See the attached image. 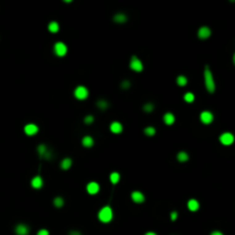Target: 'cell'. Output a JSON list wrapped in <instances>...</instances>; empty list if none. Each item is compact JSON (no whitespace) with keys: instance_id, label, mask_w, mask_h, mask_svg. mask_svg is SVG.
I'll list each match as a JSON object with an SVG mask.
<instances>
[{"instance_id":"cell-24","label":"cell","mask_w":235,"mask_h":235,"mask_svg":"<svg viewBox=\"0 0 235 235\" xmlns=\"http://www.w3.org/2000/svg\"><path fill=\"white\" fill-rule=\"evenodd\" d=\"M97 108L100 110H105L108 107H109V103H108V101L107 100H99V101L97 102Z\"/></svg>"},{"instance_id":"cell-29","label":"cell","mask_w":235,"mask_h":235,"mask_svg":"<svg viewBox=\"0 0 235 235\" xmlns=\"http://www.w3.org/2000/svg\"><path fill=\"white\" fill-rule=\"evenodd\" d=\"M154 108L155 105L153 103H146L143 105V111L145 113H151V111H154Z\"/></svg>"},{"instance_id":"cell-26","label":"cell","mask_w":235,"mask_h":235,"mask_svg":"<svg viewBox=\"0 0 235 235\" xmlns=\"http://www.w3.org/2000/svg\"><path fill=\"white\" fill-rule=\"evenodd\" d=\"M53 204H54V207H56V208H62L63 207V204H64V200L62 199L61 196H57V197L54 199Z\"/></svg>"},{"instance_id":"cell-13","label":"cell","mask_w":235,"mask_h":235,"mask_svg":"<svg viewBox=\"0 0 235 235\" xmlns=\"http://www.w3.org/2000/svg\"><path fill=\"white\" fill-rule=\"evenodd\" d=\"M187 208H188V210L192 211V212H195V211H197L200 209L199 201H197V200H195V199L189 200V201L187 202Z\"/></svg>"},{"instance_id":"cell-18","label":"cell","mask_w":235,"mask_h":235,"mask_svg":"<svg viewBox=\"0 0 235 235\" xmlns=\"http://www.w3.org/2000/svg\"><path fill=\"white\" fill-rule=\"evenodd\" d=\"M72 165V159L69 157H65L62 159L61 162V169L62 170H69L70 167Z\"/></svg>"},{"instance_id":"cell-17","label":"cell","mask_w":235,"mask_h":235,"mask_svg":"<svg viewBox=\"0 0 235 235\" xmlns=\"http://www.w3.org/2000/svg\"><path fill=\"white\" fill-rule=\"evenodd\" d=\"M81 145H83L84 147H86V148H91V147H93V145H94L93 138H92L91 135H86V137H84L83 140H81Z\"/></svg>"},{"instance_id":"cell-22","label":"cell","mask_w":235,"mask_h":235,"mask_svg":"<svg viewBox=\"0 0 235 235\" xmlns=\"http://www.w3.org/2000/svg\"><path fill=\"white\" fill-rule=\"evenodd\" d=\"M177 158H178L179 162H187L189 159V155L187 154L186 151H180L177 155Z\"/></svg>"},{"instance_id":"cell-25","label":"cell","mask_w":235,"mask_h":235,"mask_svg":"<svg viewBox=\"0 0 235 235\" xmlns=\"http://www.w3.org/2000/svg\"><path fill=\"white\" fill-rule=\"evenodd\" d=\"M187 83H188V79H187L186 76H183V75H180L177 77V84L179 86H186Z\"/></svg>"},{"instance_id":"cell-35","label":"cell","mask_w":235,"mask_h":235,"mask_svg":"<svg viewBox=\"0 0 235 235\" xmlns=\"http://www.w3.org/2000/svg\"><path fill=\"white\" fill-rule=\"evenodd\" d=\"M210 235H224V234L220 231H213Z\"/></svg>"},{"instance_id":"cell-30","label":"cell","mask_w":235,"mask_h":235,"mask_svg":"<svg viewBox=\"0 0 235 235\" xmlns=\"http://www.w3.org/2000/svg\"><path fill=\"white\" fill-rule=\"evenodd\" d=\"M85 124H92V123L94 122V117L92 116V115H89V116H86L85 117Z\"/></svg>"},{"instance_id":"cell-23","label":"cell","mask_w":235,"mask_h":235,"mask_svg":"<svg viewBox=\"0 0 235 235\" xmlns=\"http://www.w3.org/2000/svg\"><path fill=\"white\" fill-rule=\"evenodd\" d=\"M110 183H113V185H116V183H119V179H121V175L118 172H113V173L110 174Z\"/></svg>"},{"instance_id":"cell-31","label":"cell","mask_w":235,"mask_h":235,"mask_svg":"<svg viewBox=\"0 0 235 235\" xmlns=\"http://www.w3.org/2000/svg\"><path fill=\"white\" fill-rule=\"evenodd\" d=\"M170 218H171L172 221H175L177 218H178V212H177V211H172V212H171V215H170Z\"/></svg>"},{"instance_id":"cell-34","label":"cell","mask_w":235,"mask_h":235,"mask_svg":"<svg viewBox=\"0 0 235 235\" xmlns=\"http://www.w3.org/2000/svg\"><path fill=\"white\" fill-rule=\"evenodd\" d=\"M68 235H81V233L78 231H71V232H69V234Z\"/></svg>"},{"instance_id":"cell-27","label":"cell","mask_w":235,"mask_h":235,"mask_svg":"<svg viewBox=\"0 0 235 235\" xmlns=\"http://www.w3.org/2000/svg\"><path fill=\"white\" fill-rule=\"evenodd\" d=\"M183 100L186 102H188V103H192V102H194L195 100V95L192 92H187L185 95H183Z\"/></svg>"},{"instance_id":"cell-5","label":"cell","mask_w":235,"mask_h":235,"mask_svg":"<svg viewBox=\"0 0 235 235\" xmlns=\"http://www.w3.org/2000/svg\"><path fill=\"white\" fill-rule=\"evenodd\" d=\"M130 68L133 71H135V72H141L142 70H143V64H142V62L140 61V59L138 56L133 55V56L131 57Z\"/></svg>"},{"instance_id":"cell-32","label":"cell","mask_w":235,"mask_h":235,"mask_svg":"<svg viewBox=\"0 0 235 235\" xmlns=\"http://www.w3.org/2000/svg\"><path fill=\"white\" fill-rule=\"evenodd\" d=\"M37 235H49V232L47 231V229L43 228V229H39V231H38Z\"/></svg>"},{"instance_id":"cell-33","label":"cell","mask_w":235,"mask_h":235,"mask_svg":"<svg viewBox=\"0 0 235 235\" xmlns=\"http://www.w3.org/2000/svg\"><path fill=\"white\" fill-rule=\"evenodd\" d=\"M130 85H131L130 81H129V80H124L122 83V89H129V87H130Z\"/></svg>"},{"instance_id":"cell-8","label":"cell","mask_w":235,"mask_h":235,"mask_svg":"<svg viewBox=\"0 0 235 235\" xmlns=\"http://www.w3.org/2000/svg\"><path fill=\"white\" fill-rule=\"evenodd\" d=\"M86 192L89 193V195H95L100 192V185L95 181H91V183H87L86 186Z\"/></svg>"},{"instance_id":"cell-2","label":"cell","mask_w":235,"mask_h":235,"mask_svg":"<svg viewBox=\"0 0 235 235\" xmlns=\"http://www.w3.org/2000/svg\"><path fill=\"white\" fill-rule=\"evenodd\" d=\"M113 209L109 207V205H105L101 209V210L99 211V213H97V218L99 220L101 221V223H110L111 220H113Z\"/></svg>"},{"instance_id":"cell-9","label":"cell","mask_w":235,"mask_h":235,"mask_svg":"<svg viewBox=\"0 0 235 235\" xmlns=\"http://www.w3.org/2000/svg\"><path fill=\"white\" fill-rule=\"evenodd\" d=\"M131 199L134 203L137 204H141V203L145 202V195L142 194L141 192L139 191H134L131 193Z\"/></svg>"},{"instance_id":"cell-16","label":"cell","mask_w":235,"mask_h":235,"mask_svg":"<svg viewBox=\"0 0 235 235\" xmlns=\"http://www.w3.org/2000/svg\"><path fill=\"white\" fill-rule=\"evenodd\" d=\"M163 121L165 123L166 125H172L174 122H175V117L172 113H166L164 116H163Z\"/></svg>"},{"instance_id":"cell-1","label":"cell","mask_w":235,"mask_h":235,"mask_svg":"<svg viewBox=\"0 0 235 235\" xmlns=\"http://www.w3.org/2000/svg\"><path fill=\"white\" fill-rule=\"evenodd\" d=\"M204 83H205V89L208 92L213 93L216 89V83L209 65H205V68H204Z\"/></svg>"},{"instance_id":"cell-21","label":"cell","mask_w":235,"mask_h":235,"mask_svg":"<svg viewBox=\"0 0 235 235\" xmlns=\"http://www.w3.org/2000/svg\"><path fill=\"white\" fill-rule=\"evenodd\" d=\"M143 133L146 134L147 137H154L155 134H156V129H155L154 126H147L143 130Z\"/></svg>"},{"instance_id":"cell-10","label":"cell","mask_w":235,"mask_h":235,"mask_svg":"<svg viewBox=\"0 0 235 235\" xmlns=\"http://www.w3.org/2000/svg\"><path fill=\"white\" fill-rule=\"evenodd\" d=\"M38 131H39L38 126H37L36 124H32V123L27 124V125L24 126V133L27 134V135H29V137L37 134L38 133Z\"/></svg>"},{"instance_id":"cell-28","label":"cell","mask_w":235,"mask_h":235,"mask_svg":"<svg viewBox=\"0 0 235 235\" xmlns=\"http://www.w3.org/2000/svg\"><path fill=\"white\" fill-rule=\"evenodd\" d=\"M47 150H48V148L46 147V145H39V147H38V154L40 155V157H43Z\"/></svg>"},{"instance_id":"cell-7","label":"cell","mask_w":235,"mask_h":235,"mask_svg":"<svg viewBox=\"0 0 235 235\" xmlns=\"http://www.w3.org/2000/svg\"><path fill=\"white\" fill-rule=\"evenodd\" d=\"M200 119H201V122L203 124H211V123L213 122V113H211V111H208V110H204L201 113L200 115Z\"/></svg>"},{"instance_id":"cell-3","label":"cell","mask_w":235,"mask_h":235,"mask_svg":"<svg viewBox=\"0 0 235 235\" xmlns=\"http://www.w3.org/2000/svg\"><path fill=\"white\" fill-rule=\"evenodd\" d=\"M54 53H55V55L57 56H64L65 54L68 53V47H67V45L64 43H62V41H57L55 43L54 45Z\"/></svg>"},{"instance_id":"cell-4","label":"cell","mask_w":235,"mask_h":235,"mask_svg":"<svg viewBox=\"0 0 235 235\" xmlns=\"http://www.w3.org/2000/svg\"><path fill=\"white\" fill-rule=\"evenodd\" d=\"M75 97L77 99V100H85L89 97V89H86L85 86H77L76 89H75Z\"/></svg>"},{"instance_id":"cell-15","label":"cell","mask_w":235,"mask_h":235,"mask_svg":"<svg viewBox=\"0 0 235 235\" xmlns=\"http://www.w3.org/2000/svg\"><path fill=\"white\" fill-rule=\"evenodd\" d=\"M43 185H44V181H43L40 175H36V177H33L32 180H31V186H32L33 188H36V189L41 188Z\"/></svg>"},{"instance_id":"cell-11","label":"cell","mask_w":235,"mask_h":235,"mask_svg":"<svg viewBox=\"0 0 235 235\" xmlns=\"http://www.w3.org/2000/svg\"><path fill=\"white\" fill-rule=\"evenodd\" d=\"M197 36H199L200 39H208L209 37L211 36V30L210 28H208V27H201L199 29V31H197Z\"/></svg>"},{"instance_id":"cell-6","label":"cell","mask_w":235,"mask_h":235,"mask_svg":"<svg viewBox=\"0 0 235 235\" xmlns=\"http://www.w3.org/2000/svg\"><path fill=\"white\" fill-rule=\"evenodd\" d=\"M219 140H220V142L223 143L224 146H229V145H232L234 142V135L229 133V132H225V133H223L219 137Z\"/></svg>"},{"instance_id":"cell-20","label":"cell","mask_w":235,"mask_h":235,"mask_svg":"<svg viewBox=\"0 0 235 235\" xmlns=\"http://www.w3.org/2000/svg\"><path fill=\"white\" fill-rule=\"evenodd\" d=\"M59 29H60V25H59V23H57V22H55V21H52V22H49V24H48V31H49V32L56 33L57 31H59Z\"/></svg>"},{"instance_id":"cell-14","label":"cell","mask_w":235,"mask_h":235,"mask_svg":"<svg viewBox=\"0 0 235 235\" xmlns=\"http://www.w3.org/2000/svg\"><path fill=\"white\" fill-rule=\"evenodd\" d=\"M110 131L113 132V133L115 134H119V133H122V131H123V125L121 124L119 122H113L111 124H110Z\"/></svg>"},{"instance_id":"cell-36","label":"cell","mask_w":235,"mask_h":235,"mask_svg":"<svg viewBox=\"0 0 235 235\" xmlns=\"http://www.w3.org/2000/svg\"><path fill=\"white\" fill-rule=\"evenodd\" d=\"M145 235H157V234H156L155 232H147V233H146Z\"/></svg>"},{"instance_id":"cell-12","label":"cell","mask_w":235,"mask_h":235,"mask_svg":"<svg viewBox=\"0 0 235 235\" xmlns=\"http://www.w3.org/2000/svg\"><path fill=\"white\" fill-rule=\"evenodd\" d=\"M15 233H16V235H29L30 228H29V226L25 225V224H19V225L15 227Z\"/></svg>"},{"instance_id":"cell-19","label":"cell","mask_w":235,"mask_h":235,"mask_svg":"<svg viewBox=\"0 0 235 235\" xmlns=\"http://www.w3.org/2000/svg\"><path fill=\"white\" fill-rule=\"evenodd\" d=\"M113 21L116 23H125L126 21H127V16H126L125 14H123V13H118V14H116L113 16Z\"/></svg>"}]
</instances>
